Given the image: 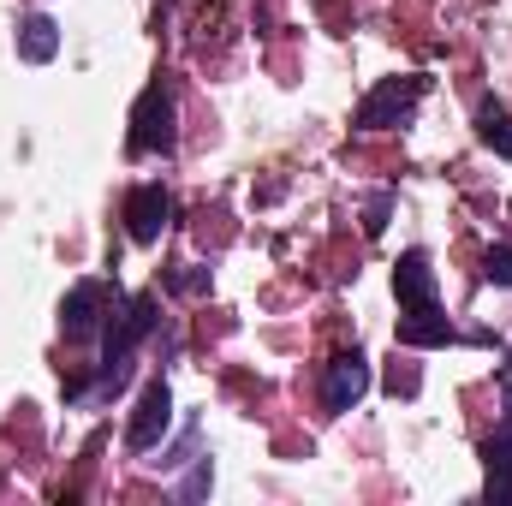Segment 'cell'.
<instances>
[{
    "mask_svg": "<svg viewBox=\"0 0 512 506\" xmlns=\"http://www.w3.org/2000/svg\"><path fill=\"white\" fill-rule=\"evenodd\" d=\"M173 429V393H167V381L155 376L143 387V399H137V411H131V429H126V447L131 453H149V447H161V435Z\"/></svg>",
    "mask_w": 512,
    "mask_h": 506,
    "instance_id": "obj_4",
    "label": "cell"
},
{
    "mask_svg": "<svg viewBox=\"0 0 512 506\" xmlns=\"http://www.w3.org/2000/svg\"><path fill=\"white\" fill-rule=\"evenodd\" d=\"M483 465H489V501L512 506V423H501L483 441Z\"/></svg>",
    "mask_w": 512,
    "mask_h": 506,
    "instance_id": "obj_10",
    "label": "cell"
},
{
    "mask_svg": "<svg viewBox=\"0 0 512 506\" xmlns=\"http://www.w3.org/2000/svg\"><path fill=\"white\" fill-rule=\"evenodd\" d=\"M364 393H370V364H364V352H340V358L328 364V376H322V405H328V411H352Z\"/></svg>",
    "mask_w": 512,
    "mask_h": 506,
    "instance_id": "obj_6",
    "label": "cell"
},
{
    "mask_svg": "<svg viewBox=\"0 0 512 506\" xmlns=\"http://www.w3.org/2000/svg\"><path fill=\"white\" fill-rule=\"evenodd\" d=\"M167 215H173L167 185H137V191L126 197V233H131V245H155V239H161V227H167Z\"/></svg>",
    "mask_w": 512,
    "mask_h": 506,
    "instance_id": "obj_5",
    "label": "cell"
},
{
    "mask_svg": "<svg viewBox=\"0 0 512 506\" xmlns=\"http://www.w3.org/2000/svg\"><path fill=\"white\" fill-rule=\"evenodd\" d=\"M387 227V197H376V203H370V221H364V233H370V239H376V233H382Z\"/></svg>",
    "mask_w": 512,
    "mask_h": 506,
    "instance_id": "obj_15",
    "label": "cell"
},
{
    "mask_svg": "<svg viewBox=\"0 0 512 506\" xmlns=\"http://www.w3.org/2000/svg\"><path fill=\"white\" fill-rule=\"evenodd\" d=\"M102 304H108V286H102V280H78V286L66 292V304H60L66 340H90V334L102 328Z\"/></svg>",
    "mask_w": 512,
    "mask_h": 506,
    "instance_id": "obj_7",
    "label": "cell"
},
{
    "mask_svg": "<svg viewBox=\"0 0 512 506\" xmlns=\"http://www.w3.org/2000/svg\"><path fill=\"white\" fill-rule=\"evenodd\" d=\"M501 399H507V405H512V352H507V358H501Z\"/></svg>",
    "mask_w": 512,
    "mask_h": 506,
    "instance_id": "obj_16",
    "label": "cell"
},
{
    "mask_svg": "<svg viewBox=\"0 0 512 506\" xmlns=\"http://www.w3.org/2000/svg\"><path fill=\"white\" fill-rule=\"evenodd\" d=\"M483 274H489L495 286H512V245H495V251L483 256Z\"/></svg>",
    "mask_w": 512,
    "mask_h": 506,
    "instance_id": "obj_13",
    "label": "cell"
},
{
    "mask_svg": "<svg viewBox=\"0 0 512 506\" xmlns=\"http://www.w3.org/2000/svg\"><path fill=\"white\" fill-rule=\"evenodd\" d=\"M453 340L459 334L441 316V304L435 310H405V322H399V346H411V352H435V346H453Z\"/></svg>",
    "mask_w": 512,
    "mask_h": 506,
    "instance_id": "obj_9",
    "label": "cell"
},
{
    "mask_svg": "<svg viewBox=\"0 0 512 506\" xmlns=\"http://www.w3.org/2000/svg\"><path fill=\"white\" fill-rule=\"evenodd\" d=\"M167 286L173 292H209V268H179V274H167Z\"/></svg>",
    "mask_w": 512,
    "mask_h": 506,
    "instance_id": "obj_14",
    "label": "cell"
},
{
    "mask_svg": "<svg viewBox=\"0 0 512 506\" xmlns=\"http://www.w3.org/2000/svg\"><path fill=\"white\" fill-rule=\"evenodd\" d=\"M155 310H161V298H155V292H137V298H126V304H120V316H114V328H108V346H102V381H96L102 393L126 381L137 346H143V340L155 334V322H161Z\"/></svg>",
    "mask_w": 512,
    "mask_h": 506,
    "instance_id": "obj_1",
    "label": "cell"
},
{
    "mask_svg": "<svg viewBox=\"0 0 512 506\" xmlns=\"http://www.w3.org/2000/svg\"><path fill=\"white\" fill-rule=\"evenodd\" d=\"M173 84L155 78L143 96H137V114H131V155H167L173 149Z\"/></svg>",
    "mask_w": 512,
    "mask_h": 506,
    "instance_id": "obj_2",
    "label": "cell"
},
{
    "mask_svg": "<svg viewBox=\"0 0 512 506\" xmlns=\"http://www.w3.org/2000/svg\"><path fill=\"white\" fill-rule=\"evenodd\" d=\"M18 54H24L30 66H48V60L60 54V24H54L48 12H30V18L18 24Z\"/></svg>",
    "mask_w": 512,
    "mask_h": 506,
    "instance_id": "obj_11",
    "label": "cell"
},
{
    "mask_svg": "<svg viewBox=\"0 0 512 506\" xmlns=\"http://www.w3.org/2000/svg\"><path fill=\"white\" fill-rule=\"evenodd\" d=\"M393 292H399V310H435V268H429V251H405L399 268H393Z\"/></svg>",
    "mask_w": 512,
    "mask_h": 506,
    "instance_id": "obj_8",
    "label": "cell"
},
{
    "mask_svg": "<svg viewBox=\"0 0 512 506\" xmlns=\"http://www.w3.org/2000/svg\"><path fill=\"white\" fill-rule=\"evenodd\" d=\"M429 78H382L364 102H358V131H387V126H405L411 108L423 102Z\"/></svg>",
    "mask_w": 512,
    "mask_h": 506,
    "instance_id": "obj_3",
    "label": "cell"
},
{
    "mask_svg": "<svg viewBox=\"0 0 512 506\" xmlns=\"http://www.w3.org/2000/svg\"><path fill=\"white\" fill-rule=\"evenodd\" d=\"M477 137H483L495 155H512V114L501 102H483V108H477Z\"/></svg>",
    "mask_w": 512,
    "mask_h": 506,
    "instance_id": "obj_12",
    "label": "cell"
}]
</instances>
